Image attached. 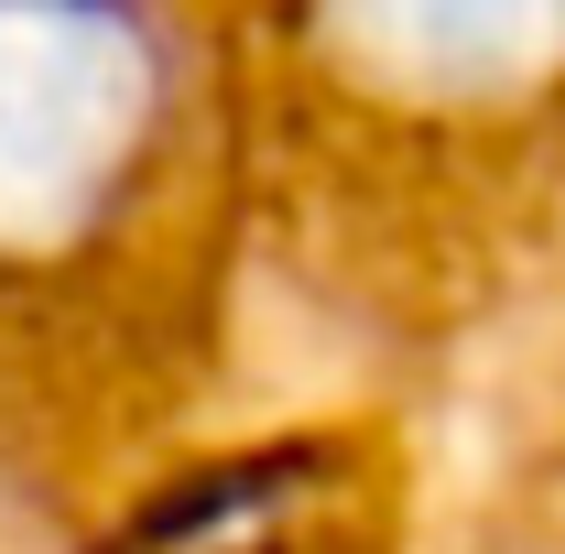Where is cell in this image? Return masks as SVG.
I'll list each match as a JSON object with an SVG mask.
<instances>
[{
  "mask_svg": "<svg viewBox=\"0 0 565 554\" xmlns=\"http://www.w3.org/2000/svg\"><path fill=\"white\" fill-rule=\"evenodd\" d=\"M185 98L152 0H0V273L66 262L163 163Z\"/></svg>",
  "mask_w": 565,
  "mask_h": 554,
  "instance_id": "cell-1",
  "label": "cell"
},
{
  "mask_svg": "<svg viewBox=\"0 0 565 554\" xmlns=\"http://www.w3.org/2000/svg\"><path fill=\"white\" fill-rule=\"evenodd\" d=\"M316 33L392 98H522L565 66V0H316Z\"/></svg>",
  "mask_w": 565,
  "mask_h": 554,
  "instance_id": "cell-2",
  "label": "cell"
}]
</instances>
